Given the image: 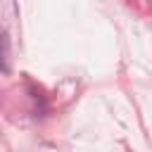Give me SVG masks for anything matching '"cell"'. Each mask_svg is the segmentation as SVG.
<instances>
[{"label":"cell","mask_w":152,"mask_h":152,"mask_svg":"<svg viewBox=\"0 0 152 152\" xmlns=\"http://www.w3.org/2000/svg\"><path fill=\"white\" fill-rule=\"evenodd\" d=\"M7 57H10V38L0 28V71H7Z\"/></svg>","instance_id":"1"}]
</instances>
